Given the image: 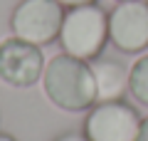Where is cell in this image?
Instances as JSON below:
<instances>
[{"label":"cell","instance_id":"cell-1","mask_svg":"<svg viewBox=\"0 0 148 141\" xmlns=\"http://www.w3.org/2000/svg\"><path fill=\"white\" fill-rule=\"evenodd\" d=\"M45 97L57 109L86 111L96 104V82L91 64L72 55H54L42 74Z\"/></svg>","mask_w":148,"mask_h":141},{"label":"cell","instance_id":"cell-2","mask_svg":"<svg viewBox=\"0 0 148 141\" xmlns=\"http://www.w3.org/2000/svg\"><path fill=\"white\" fill-rule=\"evenodd\" d=\"M109 40V15L99 5H79L64 12L59 45L77 59H96Z\"/></svg>","mask_w":148,"mask_h":141},{"label":"cell","instance_id":"cell-3","mask_svg":"<svg viewBox=\"0 0 148 141\" xmlns=\"http://www.w3.org/2000/svg\"><path fill=\"white\" fill-rule=\"evenodd\" d=\"M64 22V8L57 0H22L12 10V35L42 47L59 37Z\"/></svg>","mask_w":148,"mask_h":141},{"label":"cell","instance_id":"cell-4","mask_svg":"<svg viewBox=\"0 0 148 141\" xmlns=\"http://www.w3.org/2000/svg\"><path fill=\"white\" fill-rule=\"evenodd\" d=\"M141 116L123 102H104L89 109L84 121V136L89 141H136L141 131Z\"/></svg>","mask_w":148,"mask_h":141},{"label":"cell","instance_id":"cell-5","mask_svg":"<svg viewBox=\"0 0 148 141\" xmlns=\"http://www.w3.org/2000/svg\"><path fill=\"white\" fill-rule=\"evenodd\" d=\"M45 67V55L37 45L15 35L0 42V79L5 84L27 89L42 79Z\"/></svg>","mask_w":148,"mask_h":141},{"label":"cell","instance_id":"cell-6","mask_svg":"<svg viewBox=\"0 0 148 141\" xmlns=\"http://www.w3.org/2000/svg\"><path fill=\"white\" fill-rule=\"evenodd\" d=\"M109 40L121 52H143L148 47V3H119L109 12Z\"/></svg>","mask_w":148,"mask_h":141},{"label":"cell","instance_id":"cell-7","mask_svg":"<svg viewBox=\"0 0 148 141\" xmlns=\"http://www.w3.org/2000/svg\"><path fill=\"white\" fill-rule=\"evenodd\" d=\"M96 82V104L104 102H121L128 92V69L116 59H94L91 62Z\"/></svg>","mask_w":148,"mask_h":141},{"label":"cell","instance_id":"cell-8","mask_svg":"<svg viewBox=\"0 0 148 141\" xmlns=\"http://www.w3.org/2000/svg\"><path fill=\"white\" fill-rule=\"evenodd\" d=\"M128 92L138 104L148 106V55L138 57L128 69Z\"/></svg>","mask_w":148,"mask_h":141},{"label":"cell","instance_id":"cell-9","mask_svg":"<svg viewBox=\"0 0 148 141\" xmlns=\"http://www.w3.org/2000/svg\"><path fill=\"white\" fill-rule=\"evenodd\" d=\"M62 8H79V5H91L96 0H57Z\"/></svg>","mask_w":148,"mask_h":141},{"label":"cell","instance_id":"cell-10","mask_svg":"<svg viewBox=\"0 0 148 141\" xmlns=\"http://www.w3.org/2000/svg\"><path fill=\"white\" fill-rule=\"evenodd\" d=\"M57 141H89L84 134H64V136H59Z\"/></svg>","mask_w":148,"mask_h":141},{"label":"cell","instance_id":"cell-11","mask_svg":"<svg viewBox=\"0 0 148 141\" xmlns=\"http://www.w3.org/2000/svg\"><path fill=\"white\" fill-rule=\"evenodd\" d=\"M136 141H148V116L141 121V131H138V139Z\"/></svg>","mask_w":148,"mask_h":141},{"label":"cell","instance_id":"cell-12","mask_svg":"<svg viewBox=\"0 0 148 141\" xmlns=\"http://www.w3.org/2000/svg\"><path fill=\"white\" fill-rule=\"evenodd\" d=\"M0 141H15L12 136H8V134H0Z\"/></svg>","mask_w":148,"mask_h":141},{"label":"cell","instance_id":"cell-13","mask_svg":"<svg viewBox=\"0 0 148 141\" xmlns=\"http://www.w3.org/2000/svg\"><path fill=\"white\" fill-rule=\"evenodd\" d=\"M119 3H123V0H119Z\"/></svg>","mask_w":148,"mask_h":141},{"label":"cell","instance_id":"cell-14","mask_svg":"<svg viewBox=\"0 0 148 141\" xmlns=\"http://www.w3.org/2000/svg\"><path fill=\"white\" fill-rule=\"evenodd\" d=\"M146 3H148V0H146Z\"/></svg>","mask_w":148,"mask_h":141}]
</instances>
